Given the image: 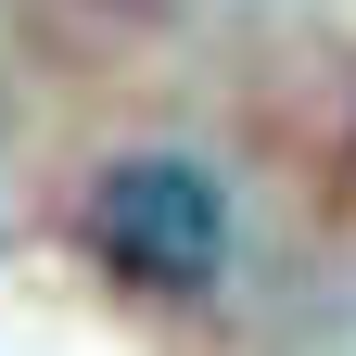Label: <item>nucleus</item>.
Instances as JSON below:
<instances>
[{"instance_id":"1","label":"nucleus","mask_w":356,"mask_h":356,"mask_svg":"<svg viewBox=\"0 0 356 356\" xmlns=\"http://www.w3.org/2000/svg\"><path fill=\"white\" fill-rule=\"evenodd\" d=\"M89 242H102V267H115V280H140V293H204L216 267H229V204H216L204 165L140 153V165L102 178Z\"/></svg>"}]
</instances>
